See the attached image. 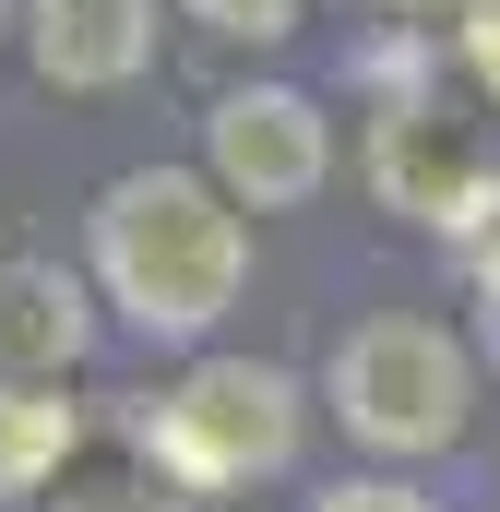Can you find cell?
Instances as JSON below:
<instances>
[{
  "instance_id": "1",
  "label": "cell",
  "mask_w": 500,
  "mask_h": 512,
  "mask_svg": "<svg viewBox=\"0 0 500 512\" xmlns=\"http://www.w3.org/2000/svg\"><path fill=\"white\" fill-rule=\"evenodd\" d=\"M96 298L155 346H203L250 286V227L239 203L191 167H131L96 191Z\"/></svg>"
},
{
  "instance_id": "2",
  "label": "cell",
  "mask_w": 500,
  "mask_h": 512,
  "mask_svg": "<svg viewBox=\"0 0 500 512\" xmlns=\"http://www.w3.org/2000/svg\"><path fill=\"white\" fill-rule=\"evenodd\" d=\"M298 441H310V393H298V370H274V358H191L179 382L143 393V417H131V453L179 501L286 477Z\"/></svg>"
},
{
  "instance_id": "3",
  "label": "cell",
  "mask_w": 500,
  "mask_h": 512,
  "mask_svg": "<svg viewBox=\"0 0 500 512\" xmlns=\"http://www.w3.org/2000/svg\"><path fill=\"white\" fill-rule=\"evenodd\" d=\"M322 393H334V417H346L358 453L417 465V453H453V441H465V417H477V358H465L441 322L381 310V322H358V334L334 346Z\"/></svg>"
},
{
  "instance_id": "4",
  "label": "cell",
  "mask_w": 500,
  "mask_h": 512,
  "mask_svg": "<svg viewBox=\"0 0 500 512\" xmlns=\"http://www.w3.org/2000/svg\"><path fill=\"white\" fill-rule=\"evenodd\" d=\"M370 191L393 215L441 227V239H489L500 227V131L441 108V96H417V108H393L370 131Z\"/></svg>"
},
{
  "instance_id": "5",
  "label": "cell",
  "mask_w": 500,
  "mask_h": 512,
  "mask_svg": "<svg viewBox=\"0 0 500 512\" xmlns=\"http://www.w3.org/2000/svg\"><path fill=\"white\" fill-rule=\"evenodd\" d=\"M322 167H334V131H322V108H310L298 84H239V96L203 108V179H215L239 215L310 203Z\"/></svg>"
},
{
  "instance_id": "6",
  "label": "cell",
  "mask_w": 500,
  "mask_h": 512,
  "mask_svg": "<svg viewBox=\"0 0 500 512\" xmlns=\"http://www.w3.org/2000/svg\"><path fill=\"white\" fill-rule=\"evenodd\" d=\"M24 60L60 96H120L155 72V0H24Z\"/></svg>"
},
{
  "instance_id": "7",
  "label": "cell",
  "mask_w": 500,
  "mask_h": 512,
  "mask_svg": "<svg viewBox=\"0 0 500 512\" xmlns=\"http://www.w3.org/2000/svg\"><path fill=\"white\" fill-rule=\"evenodd\" d=\"M84 346H96V298H84V274H60V262H36V251H0V370H24V382H72Z\"/></svg>"
},
{
  "instance_id": "8",
  "label": "cell",
  "mask_w": 500,
  "mask_h": 512,
  "mask_svg": "<svg viewBox=\"0 0 500 512\" xmlns=\"http://www.w3.org/2000/svg\"><path fill=\"white\" fill-rule=\"evenodd\" d=\"M72 441H84V405H72V393H60V382H24V370H0V501L60 489Z\"/></svg>"
},
{
  "instance_id": "9",
  "label": "cell",
  "mask_w": 500,
  "mask_h": 512,
  "mask_svg": "<svg viewBox=\"0 0 500 512\" xmlns=\"http://www.w3.org/2000/svg\"><path fill=\"white\" fill-rule=\"evenodd\" d=\"M48 512H191V501L143 465V477H60V501H48Z\"/></svg>"
},
{
  "instance_id": "10",
  "label": "cell",
  "mask_w": 500,
  "mask_h": 512,
  "mask_svg": "<svg viewBox=\"0 0 500 512\" xmlns=\"http://www.w3.org/2000/svg\"><path fill=\"white\" fill-rule=\"evenodd\" d=\"M179 12H191V24H215V36H239V48H286L310 0H179Z\"/></svg>"
},
{
  "instance_id": "11",
  "label": "cell",
  "mask_w": 500,
  "mask_h": 512,
  "mask_svg": "<svg viewBox=\"0 0 500 512\" xmlns=\"http://www.w3.org/2000/svg\"><path fill=\"white\" fill-rule=\"evenodd\" d=\"M310 512H429V501H417L405 477H346V489H322Z\"/></svg>"
},
{
  "instance_id": "12",
  "label": "cell",
  "mask_w": 500,
  "mask_h": 512,
  "mask_svg": "<svg viewBox=\"0 0 500 512\" xmlns=\"http://www.w3.org/2000/svg\"><path fill=\"white\" fill-rule=\"evenodd\" d=\"M465 60H477V84L500 96V0H465Z\"/></svg>"
},
{
  "instance_id": "13",
  "label": "cell",
  "mask_w": 500,
  "mask_h": 512,
  "mask_svg": "<svg viewBox=\"0 0 500 512\" xmlns=\"http://www.w3.org/2000/svg\"><path fill=\"white\" fill-rule=\"evenodd\" d=\"M477 334H489V358H500V239H489V262H477Z\"/></svg>"
},
{
  "instance_id": "14",
  "label": "cell",
  "mask_w": 500,
  "mask_h": 512,
  "mask_svg": "<svg viewBox=\"0 0 500 512\" xmlns=\"http://www.w3.org/2000/svg\"><path fill=\"white\" fill-rule=\"evenodd\" d=\"M0 24H12V0H0Z\"/></svg>"
}]
</instances>
